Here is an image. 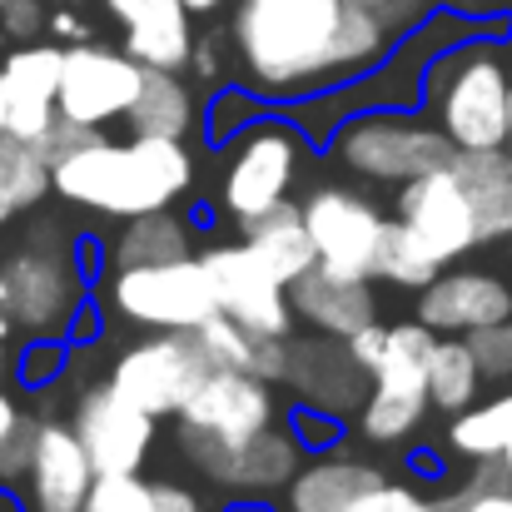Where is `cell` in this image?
I'll return each mask as SVG.
<instances>
[{
  "label": "cell",
  "mask_w": 512,
  "mask_h": 512,
  "mask_svg": "<svg viewBox=\"0 0 512 512\" xmlns=\"http://www.w3.org/2000/svg\"><path fill=\"white\" fill-rule=\"evenodd\" d=\"M234 45L259 85L304 90L373 65L388 20L368 0H239Z\"/></svg>",
  "instance_id": "1"
},
{
  "label": "cell",
  "mask_w": 512,
  "mask_h": 512,
  "mask_svg": "<svg viewBox=\"0 0 512 512\" xmlns=\"http://www.w3.org/2000/svg\"><path fill=\"white\" fill-rule=\"evenodd\" d=\"M50 179L70 204H85V209H100V214H115V219H135V214L170 209L189 189L194 165H189L179 140L135 135L130 145L90 140L85 150L50 165Z\"/></svg>",
  "instance_id": "2"
},
{
  "label": "cell",
  "mask_w": 512,
  "mask_h": 512,
  "mask_svg": "<svg viewBox=\"0 0 512 512\" xmlns=\"http://www.w3.org/2000/svg\"><path fill=\"white\" fill-rule=\"evenodd\" d=\"M110 304L120 319L145 324V329H179L194 334L219 314L214 279L204 259H165V264H130L115 269L110 279Z\"/></svg>",
  "instance_id": "3"
},
{
  "label": "cell",
  "mask_w": 512,
  "mask_h": 512,
  "mask_svg": "<svg viewBox=\"0 0 512 512\" xmlns=\"http://www.w3.org/2000/svg\"><path fill=\"white\" fill-rule=\"evenodd\" d=\"M75 309H80V279H75L70 249L50 229H35L30 244L15 249L0 274V314L15 329L60 339L70 329Z\"/></svg>",
  "instance_id": "4"
},
{
  "label": "cell",
  "mask_w": 512,
  "mask_h": 512,
  "mask_svg": "<svg viewBox=\"0 0 512 512\" xmlns=\"http://www.w3.org/2000/svg\"><path fill=\"white\" fill-rule=\"evenodd\" d=\"M438 334L418 319V324H398L388 329V348L373 368V388L363 403V438L373 443H398L408 438L423 413H428V353Z\"/></svg>",
  "instance_id": "5"
},
{
  "label": "cell",
  "mask_w": 512,
  "mask_h": 512,
  "mask_svg": "<svg viewBox=\"0 0 512 512\" xmlns=\"http://www.w3.org/2000/svg\"><path fill=\"white\" fill-rule=\"evenodd\" d=\"M209 373H214V358L204 353L199 334L155 329V339H145V343H135L130 353H120V363L110 368V388L125 393L150 418H165V413H179L194 398V388Z\"/></svg>",
  "instance_id": "6"
},
{
  "label": "cell",
  "mask_w": 512,
  "mask_h": 512,
  "mask_svg": "<svg viewBox=\"0 0 512 512\" xmlns=\"http://www.w3.org/2000/svg\"><path fill=\"white\" fill-rule=\"evenodd\" d=\"M508 100H512V85L503 75V60L493 50L458 55L448 85L438 90L443 135L458 150H503V145H512Z\"/></svg>",
  "instance_id": "7"
},
{
  "label": "cell",
  "mask_w": 512,
  "mask_h": 512,
  "mask_svg": "<svg viewBox=\"0 0 512 512\" xmlns=\"http://www.w3.org/2000/svg\"><path fill=\"white\" fill-rule=\"evenodd\" d=\"M179 443L184 448H224V443H249L254 433L274 428V393L254 373L214 368L194 398L179 408Z\"/></svg>",
  "instance_id": "8"
},
{
  "label": "cell",
  "mask_w": 512,
  "mask_h": 512,
  "mask_svg": "<svg viewBox=\"0 0 512 512\" xmlns=\"http://www.w3.org/2000/svg\"><path fill=\"white\" fill-rule=\"evenodd\" d=\"M339 150L348 170L368 174V179H388V184H408L418 174L443 170L458 155V145L443 130H428L418 120H393V115L353 120L339 135Z\"/></svg>",
  "instance_id": "9"
},
{
  "label": "cell",
  "mask_w": 512,
  "mask_h": 512,
  "mask_svg": "<svg viewBox=\"0 0 512 512\" xmlns=\"http://www.w3.org/2000/svg\"><path fill=\"white\" fill-rule=\"evenodd\" d=\"M145 65L125 50L105 45H75L60 60V120H75L85 130H100L110 120H125L140 95Z\"/></svg>",
  "instance_id": "10"
},
{
  "label": "cell",
  "mask_w": 512,
  "mask_h": 512,
  "mask_svg": "<svg viewBox=\"0 0 512 512\" xmlns=\"http://www.w3.org/2000/svg\"><path fill=\"white\" fill-rule=\"evenodd\" d=\"M398 224H403L438 264H453V259H463L473 244H483L478 209H473L463 179L453 174V165L428 170L403 184V194H398Z\"/></svg>",
  "instance_id": "11"
},
{
  "label": "cell",
  "mask_w": 512,
  "mask_h": 512,
  "mask_svg": "<svg viewBox=\"0 0 512 512\" xmlns=\"http://www.w3.org/2000/svg\"><path fill=\"white\" fill-rule=\"evenodd\" d=\"M204 269L214 279V294H219V314L259 329V334H274V339H289L294 329V304H289V284L249 249V244H219L204 254Z\"/></svg>",
  "instance_id": "12"
},
{
  "label": "cell",
  "mask_w": 512,
  "mask_h": 512,
  "mask_svg": "<svg viewBox=\"0 0 512 512\" xmlns=\"http://www.w3.org/2000/svg\"><path fill=\"white\" fill-rule=\"evenodd\" d=\"M304 219H309V234H314V249H319V264L339 269V274H373L378 269V244H383V214L353 194V189H314L309 204H304Z\"/></svg>",
  "instance_id": "13"
},
{
  "label": "cell",
  "mask_w": 512,
  "mask_h": 512,
  "mask_svg": "<svg viewBox=\"0 0 512 512\" xmlns=\"http://www.w3.org/2000/svg\"><path fill=\"white\" fill-rule=\"evenodd\" d=\"M299 174V140L289 130H254L239 140L229 170H224V209L244 224L274 204L289 199V184Z\"/></svg>",
  "instance_id": "14"
},
{
  "label": "cell",
  "mask_w": 512,
  "mask_h": 512,
  "mask_svg": "<svg viewBox=\"0 0 512 512\" xmlns=\"http://www.w3.org/2000/svg\"><path fill=\"white\" fill-rule=\"evenodd\" d=\"M75 433H80L95 473H140V463L155 443V418L115 388H90L75 403Z\"/></svg>",
  "instance_id": "15"
},
{
  "label": "cell",
  "mask_w": 512,
  "mask_h": 512,
  "mask_svg": "<svg viewBox=\"0 0 512 512\" xmlns=\"http://www.w3.org/2000/svg\"><path fill=\"white\" fill-rule=\"evenodd\" d=\"M60 60L55 45H25L0 65V135L40 140L60 120Z\"/></svg>",
  "instance_id": "16"
},
{
  "label": "cell",
  "mask_w": 512,
  "mask_h": 512,
  "mask_svg": "<svg viewBox=\"0 0 512 512\" xmlns=\"http://www.w3.org/2000/svg\"><path fill=\"white\" fill-rule=\"evenodd\" d=\"M373 373L353 358L348 339L324 343V339H304L289 343V363H284V383L319 413H348L368 403V383Z\"/></svg>",
  "instance_id": "17"
},
{
  "label": "cell",
  "mask_w": 512,
  "mask_h": 512,
  "mask_svg": "<svg viewBox=\"0 0 512 512\" xmlns=\"http://www.w3.org/2000/svg\"><path fill=\"white\" fill-rule=\"evenodd\" d=\"M30 508L35 512H85V498L95 488V463L75 428L45 423L30 438Z\"/></svg>",
  "instance_id": "18"
},
{
  "label": "cell",
  "mask_w": 512,
  "mask_h": 512,
  "mask_svg": "<svg viewBox=\"0 0 512 512\" xmlns=\"http://www.w3.org/2000/svg\"><path fill=\"white\" fill-rule=\"evenodd\" d=\"M418 319L433 334H478V329H493V324L512 319V289L503 279L473 274V269L438 274L418 299Z\"/></svg>",
  "instance_id": "19"
},
{
  "label": "cell",
  "mask_w": 512,
  "mask_h": 512,
  "mask_svg": "<svg viewBox=\"0 0 512 512\" xmlns=\"http://www.w3.org/2000/svg\"><path fill=\"white\" fill-rule=\"evenodd\" d=\"M184 453H189V463H194L204 478H214V483H224V488H244V493L279 488V483H289L294 468H299V438L274 433V428L254 433L249 443L184 448Z\"/></svg>",
  "instance_id": "20"
},
{
  "label": "cell",
  "mask_w": 512,
  "mask_h": 512,
  "mask_svg": "<svg viewBox=\"0 0 512 512\" xmlns=\"http://www.w3.org/2000/svg\"><path fill=\"white\" fill-rule=\"evenodd\" d=\"M289 304H294L299 319H309L329 339H348V334H358L378 319V299H373L368 279L363 274H339L329 264H314L309 274H299L289 284Z\"/></svg>",
  "instance_id": "21"
},
{
  "label": "cell",
  "mask_w": 512,
  "mask_h": 512,
  "mask_svg": "<svg viewBox=\"0 0 512 512\" xmlns=\"http://www.w3.org/2000/svg\"><path fill=\"white\" fill-rule=\"evenodd\" d=\"M110 15L125 25V50L140 65L179 70L194 55L189 35V5L184 0H105Z\"/></svg>",
  "instance_id": "22"
},
{
  "label": "cell",
  "mask_w": 512,
  "mask_h": 512,
  "mask_svg": "<svg viewBox=\"0 0 512 512\" xmlns=\"http://www.w3.org/2000/svg\"><path fill=\"white\" fill-rule=\"evenodd\" d=\"M244 244H249L284 284H294L299 274H309V269L319 264L309 219H304V209H294L289 199L274 204V209H264V214H254V219H244Z\"/></svg>",
  "instance_id": "23"
},
{
  "label": "cell",
  "mask_w": 512,
  "mask_h": 512,
  "mask_svg": "<svg viewBox=\"0 0 512 512\" xmlns=\"http://www.w3.org/2000/svg\"><path fill=\"white\" fill-rule=\"evenodd\" d=\"M204 353L214 358V368H234V373H254L264 383H279L284 378V363H289V343L274 339V334H259L229 314H214L204 329H194Z\"/></svg>",
  "instance_id": "24"
},
{
  "label": "cell",
  "mask_w": 512,
  "mask_h": 512,
  "mask_svg": "<svg viewBox=\"0 0 512 512\" xmlns=\"http://www.w3.org/2000/svg\"><path fill=\"white\" fill-rule=\"evenodd\" d=\"M453 174L463 179L473 209H478V229L483 239H503L512 234V155L508 150H458Z\"/></svg>",
  "instance_id": "25"
},
{
  "label": "cell",
  "mask_w": 512,
  "mask_h": 512,
  "mask_svg": "<svg viewBox=\"0 0 512 512\" xmlns=\"http://www.w3.org/2000/svg\"><path fill=\"white\" fill-rule=\"evenodd\" d=\"M383 478L368 463H348V458H324L314 468H304L289 488V512H353Z\"/></svg>",
  "instance_id": "26"
},
{
  "label": "cell",
  "mask_w": 512,
  "mask_h": 512,
  "mask_svg": "<svg viewBox=\"0 0 512 512\" xmlns=\"http://www.w3.org/2000/svg\"><path fill=\"white\" fill-rule=\"evenodd\" d=\"M125 120L145 140H184V130L194 120V100H189V90H184V80L174 70L145 65L140 95H135V105H130Z\"/></svg>",
  "instance_id": "27"
},
{
  "label": "cell",
  "mask_w": 512,
  "mask_h": 512,
  "mask_svg": "<svg viewBox=\"0 0 512 512\" xmlns=\"http://www.w3.org/2000/svg\"><path fill=\"white\" fill-rule=\"evenodd\" d=\"M483 378H488V373H483L473 343L468 339H443V334H438L433 353H428V398H433V408H443V413H463V408H473Z\"/></svg>",
  "instance_id": "28"
},
{
  "label": "cell",
  "mask_w": 512,
  "mask_h": 512,
  "mask_svg": "<svg viewBox=\"0 0 512 512\" xmlns=\"http://www.w3.org/2000/svg\"><path fill=\"white\" fill-rule=\"evenodd\" d=\"M45 189H55L50 160L30 140L0 135V224H10L15 214L35 209L45 199Z\"/></svg>",
  "instance_id": "29"
},
{
  "label": "cell",
  "mask_w": 512,
  "mask_h": 512,
  "mask_svg": "<svg viewBox=\"0 0 512 512\" xmlns=\"http://www.w3.org/2000/svg\"><path fill=\"white\" fill-rule=\"evenodd\" d=\"M189 254V229L174 219L170 209L155 214H135L125 224V234L115 239V269L130 264H165V259H184Z\"/></svg>",
  "instance_id": "30"
},
{
  "label": "cell",
  "mask_w": 512,
  "mask_h": 512,
  "mask_svg": "<svg viewBox=\"0 0 512 512\" xmlns=\"http://www.w3.org/2000/svg\"><path fill=\"white\" fill-rule=\"evenodd\" d=\"M448 443L473 458V463H493L512 448V393L483 403V408H463L458 423L448 428Z\"/></svg>",
  "instance_id": "31"
},
{
  "label": "cell",
  "mask_w": 512,
  "mask_h": 512,
  "mask_svg": "<svg viewBox=\"0 0 512 512\" xmlns=\"http://www.w3.org/2000/svg\"><path fill=\"white\" fill-rule=\"evenodd\" d=\"M438 259L393 219V224H383V244H378V279H388V284H398V289H428L433 279H438Z\"/></svg>",
  "instance_id": "32"
},
{
  "label": "cell",
  "mask_w": 512,
  "mask_h": 512,
  "mask_svg": "<svg viewBox=\"0 0 512 512\" xmlns=\"http://www.w3.org/2000/svg\"><path fill=\"white\" fill-rule=\"evenodd\" d=\"M85 512H160V493L140 473H95Z\"/></svg>",
  "instance_id": "33"
},
{
  "label": "cell",
  "mask_w": 512,
  "mask_h": 512,
  "mask_svg": "<svg viewBox=\"0 0 512 512\" xmlns=\"http://www.w3.org/2000/svg\"><path fill=\"white\" fill-rule=\"evenodd\" d=\"M438 508L448 512H512V473L498 463V473H478L453 503H438Z\"/></svg>",
  "instance_id": "34"
},
{
  "label": "cell",
  "mask_w": 512,
  "mask_h": 512,
  "mask_svg": "<svg viewBox=\"0 0 512 512\" xmlns=\"http://www.w3.org/2000/svg\"><path fill=\"white\" fill-rule=\"evenodd\" d=\"M468 343H473V353H478V363H483L488 378H508L512 373V319L468 334Z\"/></svg>",
  "instance_id": "35"
},
{
  "label": "cell",
  "mask_w": 512,
  "mask_h": 512,
  "mask_svg": "<svg viewBox=\"0 0 512 512\" xmlns=\"http://www.w3.org/2000/svg\"><path fill=\"white\" fill-rule=\"evenodd\" d=\"M353 512H438V503H423L418 493H408V488H393V483H378L363 503Z\"/></svg>",
  "instance_id": "36"
},
{
  "label": "cell",
  "mask_w": 512,
  "mask_h": 512,
  "mask_svg": "<svg viewBox=\"0 0 512 512\" xmlns=\"http://www.w3.org/2000/svg\"><path fill=\"white\" fill-rule=\"evenodd\" d=\"M348 348H353V358H358V363H363V368L373 373V368H378V358H383V348H388V329H383V324L373 319L368 329L348 334Z\"/></svg>",
  "instance_id": "37"
},
{
  "label": "cell",
  "mask_w": 512,
  "mask_h": 512,
  "mask_svg": "<svg viewBox=\"0 0 512 512\" xmlns=\"http://www.w3.org/2000/svg\"><path fill=\"white\" fill-rule=\"evenodd\" d=\"M0 15H5L10 35H35L40 30V5L35 0H10V5H0Z\"/></svg>",
  "instance_id": "38"
},
{
  "label": "cell",
  "mask_w": 512,
  "mask_h": 512,
  "mask_svg": "<svg viewBox=\"0 0 512 512\" xmlns=\"http://www.w3.org/2000/svg\"><path fill=\"white\" fill-rule=\"evenodd\" d=\"M155 493H160V512H199L194 493H184L174 483H155Z\"/></svg>",
  "instance_id": "39"
},
{
  "label": "cell",
  "mask_w": 512,
  "mask_h": 512,
  "mask_svg": "<svg viewBox=\"0 0 512 512\" xmlns=\"http://www.w3.org/2000/svg\"><path fill=\"white\" fill-rule=\"evenodd\" d=\"M15 428H20V418H15V403L0 393V448L10 443V433H15Z\"/></svg>",
  "instance_id": "40"
},
{
  "label": "cell",
  "mask_w": 512,
  "mask_h": 512,
  "mask_svg": "<svg viewBox=\"0 0 512 512\" xmlns=\"http://www.w3.org/2000/svg\"><path fill=\"white\" fill-rule=\"evenodd\" d=\"M189 10H214V5H224V0H184Z\"/></svg>",
  "instance_id": "41"
},
{
  "label": "cell",
  "mask_w": 512,
  "mask_h": 512,
  "mask_svg": "<svg viewBox=\"0 0 512 512\" xmlns=\"http://www.w3.org/2000/svg\"><path fill=\"white\" fill-rule=\"evenodd\" d=\"M503 468H508V473H512V448H508V453H503Z\"/></svg>",
  "instance_id": "42"
},
{
  "label": "cell",
  "mask_w": 512,
  "mask_h": 512,
  "mask_svg": "<svg viewBox=\"0 0 512 512\" xmlns=\"http://www.w3.org/2000/svg\"><path fill=\"white\" fill-rule=\"evenodd\" d=\"M0 339H5V334H0ZM0 363H5V343H0Z\"/></svg>",
  "instance_id": "43"
},
{
  "label": "cell",
  "mask_w": 512,
  "mask_h": 512,
  "mask_svg": "<svg viewBox=\"0 0 512 512\" xmlns=\"http://www.w3.org/2000/svg\"><path fill=\"white\" fill-rule=\"evenodd\" d=\"M508 130H512V100H508Z\"/></svg>",
  "instance_id": "44"
},
{
  "label": "cell",
  "mask_w": 512,
  "mask_h": 512,
  "mask_svg": "<svg viewBox=\"0 0 512 512\" xmlns=\"http://www.w3.org/2000/svg\"><path fill=\"white\" fill-rule=\"evenodd\" d=\"M473 5H493V0H473Z\"/></svg>",
  "instance_id": "45"
},
{
  "label": "cell",
  "mask_w": 512,
  "mask_h": 512,
  "mask_svg": "<svg viewBox=\"0 0 512 512\" xmlns=\"http://www.w3.org/2000/svg\"><path fill=\"white\" fill-rule=\"evenodd\" d=\"M0 5H10V0H0Z\"/></svg>",
  "instance_id": "46"
},
{
  "label": "cell",
  "mask_w": 512,
  "mask_h": 512,
  "mask_svg": "<svg viewBox=\"0 0 512 512\" xmlns=\"http://www.w3.org/2000/svg\"><path fill=\"white\" fill-rule=\"evenodd\" d=\"M438 512H448V508H438Z\"/></svg>",
  "instance_id": "47"
}]
</instances>
